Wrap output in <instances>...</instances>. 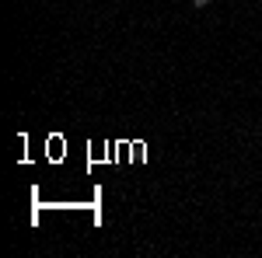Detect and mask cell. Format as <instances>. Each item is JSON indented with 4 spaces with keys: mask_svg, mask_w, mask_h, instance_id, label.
<instances>
[{
    "mask_svg": "<svg viewBox=\"0 0 262 258\" xmlns=\"http://www.w3.org/2000/svg\"><path fill=\"white\" fill-rule=\"evenodd\" d=\"M192 7H210V0H192Z\"/></svg>",
    "mask_w": 262,
    "mask_h": 258,
    "instance_id": "6da1fadb",
    "label": "cell"
}]
</instances>
